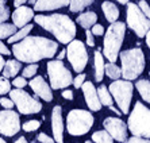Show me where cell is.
Instances as JSON below:
<instances>
[{"mask_svg": "<svg viewBox=\"0 0 150 143\" xmlns=\"http://www.w3.org/2000/svg\"><path fill=\"white\" fill-rule=\"evenodd\" d=\"M12 54L21 62L35 63L45 58L56 56L58 43L45 37H25L19 42L12 43Z\"/></svg>", "mask_w": 150, "mask_h": 143, "instance_id": "1", "label": "cell"}, {"mask_svg": "<svg viewBox=\"0 0 150 143\" xmlns=\"http://www.w3.org/2000/svg\"><path fill=\"white\" fill-rule=\"evenodd\" d=\"M37 25H39L46 31L52 32L59 43L68 45L76 37V25L68 15L52 14L37 15L33 18Z\"/></svg>", "mask_w": 150, "mask_h": 143, "instance_id": "2", "label": "cell"}, {"mask_svg": "<svg viewBox=\"0 0 150 143\" xmlns=\"http://www.w3.org/2000/svg\"><path fill=\"white\" fill-rule=\"evenodd\" d=\"M118 57H120V62H122L120 76H123V80H137L145 70V65H146L145 54L139 47L125 50L119 53Z\"/></svg>", "mask_w": 150, "mask_h": 143, "instance_id": "3", "label": "cell"}, {"mask_svg": "<svg viewBox=\"0 0 150 143\" xmlns=\"http://www.w3.org/2000/svg\"><path fill=\"white\" fill-rule=\"evenodd\" d=\"M126 34V25L123 22H112L110 27L107 28V32L104 35V47H103V54L110 62L115 63L118 56L120 53L123 39Z\"/></svg>", "mask_w": 150, "mask_h": 143, "instance_id": "4", "label": "cell"}, {"mask_svg": "<svg viewBox=\"0 0 150 143\" xmlns=\"http://www.w3.org/2000/svg\"><path fill=\"white\" fill-rule=\"evenodd\" d=\"M127 130L134 136L139 138H149L150 136V111L147 107L137 101L134 109L130 112L129 120H127Z\"/></svg>", "mask_w": 150, "mask_h": 143, "instance_id": "5", "label": "cell"}, {"mask_svg": "<svg viewBox=\"0 0 150 143\" xmlns=\"http://www.w3.org/2000/svg\"><path fill=\"white\" fill-rule=\"evenodd\" d=\"M95 119L89 111L84 109H72L67 116V130L70 135L81 136L91 130Z\"/></svg>", "mask_w": 150, "mask_h": 143, "instance_id": "6", "label": "cell"}, {"mask_svg": "<svg viewBox=\"0 0 150 143\" xmlns=\"http://www.w3.org/2000/svg\"><path fill=\"white\" fill-rule=\"evenodd\" d=\"M110 93L116 101L119 109L122 113L127 115L130 112V104H131V99H133V91L134 85L129 80H114V82L110 84L108 88Z\"/></svg>", "mask_w": 150, "mask_h": 143, "instance_id": "7", "label": "cell"}, {"mask_svg": "<svg viewBox=\"0 0 150 143\" xmlns=\"http://www.w3.org/2000/svg\"><path fill=\"white\" fill-rule=\"evenodd\" d=\"M46 69H47V74H49L50 88H53V89H64V88L69 87L72 84V81H73L72 73L64 65L61 59L49 61Z\"/></svg>", "mask_w": 150, "mask_h": 143, "instance_id": "8", "label": "cell"}, {"mask_svg": "<svg viewBox=\"0 0 150 143\" xmlns=\"http://www.w3.org/2000/svg\"><path fill=\"white\" fill-rule=\"evenodd\" d=\"M10 97L14 101V105H16L18 111L22 115H33L42 111V104L37 100V97H33L23 89L15 88L14 91H10Z\"/></svg>", "mask_w": 150, "mask_h": 143, "instance_id": "9", "label": "cell"}, {"mask_svg": "<svg viewBox=\"0 0 150 143\" xmlns=\"http://www.w3.org/2000/svg\"><path fill=\"white\" fill-rule=\"evenodd\" d=\"M65 51H67L65 57H68L70 65L73 66V70L76 73H81L88 63V51L85 49V45L79 39H72L68 43Z\"/></svg>", "mask_w": 150, "mask_h": 143, "instance_id": "10", "label": "cell"}, {"mask_svg": "<svg viewBox=\"0 0 150 143\" xmlns=\"http://www.w3.org/2000/svg\"><path fill=\"white\" fill-rule=\"evenodd\" d=\"M127 25L139 38H143L150 28L149 18L145 16L137 4L130 1L127 3Z\"/></svg>", "mask_w": 150, "mask_h": 143, "instance_id": "11", "label": "cell"}, {"mask_svg": "<svg viewBox=\"0 0 150 143\" xmlns=\"http://www.w3.org/2000/svg\"><path fill=\"white\" fill-rule=\"evenodd\" d=\"M19 131H21L19 113L11 109L0 111V134L6 136H14Z\"/></svg>", "mask_w": 150, "mask_h": 143, "instance_id": "12", "label": "cell"}, {"mask_svg": "<svg viewBox=\"0 0 150 143\" xmlns=\"http://www.w3.org/2000/svg\"><path fill=\"white\" fill-rule=\"evenodd\" d=\"M103 127L116 142H125L127 139V126L122 119L119 118H107L103 122Z\"/></svg>", "mask_w": 150, "mask_h": 143, "instance_id": "13", "label": "cell"}, {"mask_svg": "<svg viewBox=\"0 0 150 143\" xmlns=\"http://www.w3.org/2000/svg\"><path fill=\"white\" fill-rule=\"evenodd\" d=\"M52 130L54 142L64 143V120L61 105H56L52 112Z\"/></svg>", "mask_w": 150, "mask_h": 143, "instance_id": "14", "label": "cell"}, {"mask_svg": "<svg viewBox=\"0 0 150 143\" xmlns=\"http://www.w3.org/2000/svg\"><path fill=\"white\" fill-rule=\"evenodd\" d=\"M28 85L31 87V89L34 91L35 96H39L41 99H43L45 101H52L53 100V93L50 85L43 80L42 76L33 77V80L28 82Z\"/></svg>", "mask_w": 150, "mask_h": 143, "instance_id": "15", "label": "cell"}, {"mask_svg": "<svg viewBox=\"0 0 150 143\" xmlns=\"http://www.w3.org/2000/svg\"><path fill=\"white\" fill-rule=\"evenodd\" d=\"M80 88L83 89V93H84V97H85V103H87L88 108L91 109V111H100L101 104H100V101H99L98 92H96V88L93 87V84L84 81Z\"/></svg>", "mask_w": 150, "mask_h": 143, "instance_id": "16", "label": "cell"}, {"mask_svg": "<svg viewBox=\"0 0 150 143\" xmlns=\"http://www.w3.org/2000/svg\"><path fill=\"white\" fill-rule=\"evenodd\" d=\"M34 18V10L26 6H19L16 7V10L12 12V25L16 28H21L23 26H26L28 22Z\"/></svg>", "mask_w": 150, "mask_h": 143, "instance_id": "17", "label": "cell"}, {"mask_svg": "<svg viewBox=\"0 0 150 143\" xmlns=\"http://www.w3.org/2000/svg\"><path fill=\"white\" fill-rule=\"evenodd\" d=\"M34 11H54L69 6V0H35Z\"/></svg>", "mask_w": 150, "mask_h": 143, "instance_id": "18", "label": "cell"}, {"mask_svg": "<svg viewBox=\"0 0 150 143\" xmlns=\"http://www.w3.org/2000/svg\"><path fill=\"white\" fill-rule=\"evenodd\" d=\"M22 69V63L21 61L18 59H8L7 62H4V66L1 69L3 72V77L6 78H11V77H15Z\"/></svg>", "mask_w": 150, "mask_h": 143, "instance_id": "19", "label": "cell"}, {"mask_svg": "<svg viewBox=\"0 0 150 143\" xmlns=\"http://www.w3.org/2000/svg\"><path fill=\"white\" fill-rule=\"evenodd\" d=\"M76 22L81 26V27L88 30V28H91L92 26L98 22V15L95 14V12H92V11H87V12H83V14L79 15Z\"/></svg>", "mask_w": 150, "mask_h": 143, "instance_id": "20", "label": "cell"}, {"mask_svg": "<svg viewBox=\"0 0 150 143\" xmlns=\"http://www.w3.org/2000/svg\"><path fill=\"white\" fill-rule=\"evenodd\" d=\"M100 51V49L95 51V80L98 82H101L104 77V57Z\"/></svg>", "mask_w": 150, "mask_h": 143, "instance_id": "21", "label": "cell"}, {"mask_svg": "<svg viewBox=\"0 0 150 143\" xmlns=\"http://www.w3.org/2000/svg\"><path fill=\"white\" fill-rule=\"evenodd\" d=\"M101 8H103V12H104L105 19H107L110 23L118 20L119 10L114 3H111V1H104V3L101 4Z\"/></svg>", "mask_w": 150, "mask_h": 143, "instance_id": "22", "label": "cell"}, {"mask_svg": "<svg viewBox=\"0 0 150 143\" xmlns=\"http://www.w3.org/2000/svg\"><path fill=\"white\" fill-rule=\"evenodd\" d=\"M96 92H98V97L101 105H107V107L112 105V96L105 85H100L99 89H96Z\"/></svg>", "mask_w": 150, "mask_h": 143, "instance_id": "23", "label": "cell"}, {"mask_svg": "<svg viewBox=\"0 0 150 143\" xmlns=\"http://www.w3.org/2000/svg\"><path fill=\"white\" fill-rule=\"evenodd\" d=\"M135 87H137V89H138V92H139L141 97L146 101V103H149L150 101V82H149V80H138L135 82Z\"/></svg>", "mask_w": 150, "mask_h": 143, "instance_id": "24", "label": "cell"}, {"mask_svg": "<svg viewBox=\"0 0 150 143\" xmlns=\"http://www.w3.org/2000/svg\"><path fill=\"white\" fill-rule=\"evenodd\" d=\"M33 30V25H26L23 26V27H21V30L19 31H15L14 34L11 35L10 38H8V43H15V42H19L21 39H23L25 37H27L30 32H31Z\"/></svg>", "mask_w": 150, "mask_h": 143, "instance_id": "25", "label": "cell"}, {"mask_svg": "<svg viewBox=\"0 0 150 143\" xmlns=\"http://www.w3.org/2000/svg\"><path fill=\"white\" fill-rule=\"evenodd\" d=\"M92 3H95V0H69V8L72 12H80Z\"/></svg>", "mask_w": 150, "mask_h": 143, "instance_id": "26", "label": "cell"}, {"mask_svg": "<svg viewBox=\"0 0 150 143\" xmlns=\"http://www.w3.org/2000/svg\"><path fill=\"white\" fill-rule=\"evenodd\" d=\"M92 140L95 143H114V139L111 138L105 130H100V131H96L92 135Z\"/></svg>", "mask_w": 150, "mask_h": 143, "instance_id": "27", "label": "cell"}, {"mask_svg": "<svg viewBox=\"0 0 150 143\" xmlns=\"http://www.w3.org/2000/svg\"><path fill=\"white\" fill-rule=\"evenodd\" d=\"M104 73L111 80H118V78H120V68L116 66L115 63H112V62L107 63V65L104 63Z\"/></svg>", "mask_w": 150, "mask_h": 143, "instance_id": "28", "label": "cell"}, {"mask_svg": "<svg viewBox=\"0 0 150 143\" xmlns=\"http://www.w3.org/2000/svg\"><path fill=\"white\" fill-rule=\"evenodd\" d=\"M16 31V27L14 25H10V23H0V39H8L11 35Z\"/></svg>", "mask_w": 150, "mask_h": 143, "instance_id": "29", "label": "cell"}, {"mask_svg": "<svg viewBox=\"0 0 150 143\" xmlns=\"http://www.w3.org/2000/svg\"><path fill=\"white\" fill-rule=\"evenodd\" d=\"M10 18V8L7 7V0H0V23Z\"/></svg>", "mask_w": 150, "mask_h": 143, "instance_id": "30", "label": "cell"}, {"mask_svg": "<svg viewBox=\"0 0 150 143\" xmlns=\"http://www.w3.org/2000/svg\"><path fill=\"white\" fill-rule=\"evenodd\" d=\"M41 127V122L39 120H27V122L23 123V126L21 128H23L26 132H33L35 130H38Z\"/></svg>", "mask_w": 150, "mask_h": 143, "instance_id": "31", "label": "cell"}, {"mask_svg": "<svg viewBox=\"0 0 150 143\" xmlns=\"http://www.w3.org/2000/svg\"><path fill=\"white\" fill-rule=\"evenodd\" d=\"M37 70H38V63H30L23 69V77L25 78H30V77H34L37 74Z\"/></svg>", "mask_w": 150, "mask_h": 143, "instance_id": "32", "label": "cell"}, {"mask_svg": "<svg viewBox=\"0 0 150 143\" xmlns=\"http://www.w3.org/2000/svg\"><path fill=\"white\" fill-rule=\"evenodd\" d=\"M11 91V82L6 77H0V94H6Z\"/></svg>", "mask_w": 150, "mask_h": 143, "instance_id": "33", "label": "cell"}, {"mask_svg": "<svg viewBox=\"0 0 150 143\" xmlns=\"http://www.w3.org/2000/svg\"><path fill=\"white\" fill-rule=\"evenodd\" d=\"M12 85H14L15 88H25L26 85H27V81H26V78L23 76L21 77H14V81H12Z\"/></svg>", "mask_w": 150, "mask_h": 143, "instance_id": "34", "label": "cell"}, {"mask_svg": "<svg viewBox=\"0 0 150 143\" xmlns=\"http://www.w3.org/2000/svg\"><path fill=\"white\" fill-rule=\"evenodd\" d=\"M84 81H85V74H84V73H79V76H77L73 81H72V84H73V87L76 88V89H80V87L83 85Z\"/></svg>", "mask_w": 150, "mask_h": 143, "instance_id": "35", "label": "cell"}, {"mask_svg": "<svg viewBox=\"0 0 150 143\" xmlns=\"http://www.w3.org/2000/svg\"><path fill=\"white\" fill-rule=\"evenodd\" d=\"M137 6H138V7H139V10L142 11L143 14H145V16L146 18H149L150 16V8H149V4L146 3V1H145V0H141L139 3L137 4Z\"/></svg>", "mask_w": 150, "mask_h": 143, "instance_id": "36", "label": "cell"}, {"mask_svg": "<svg viewBox=\"0 0 150 143\" xmlns=\"http://www.w3.org/2000/svg\"><path fill=\"white\" fill-rule=\"evenodd\" d=\"M37 139H38V142H39V143H56L53 138H50V136L47 135V134H43V132L38 134Z\"/></svg>", "mask_w": 150, "mask_h": 143, "instance_id": "37", "label": "cell"}, {"mask_svg": "<svg viewBox=\"0 0 150 143\" xmlns=\"http://www.w3.org/2000/svg\"><path fill=\"white\" fill-rule=\"evenodd\" d=\"M122 143H150L147 138H139V136H134L133 138H129V139H126L125 142Z\"/></svg>", "mask_w": 150, "mask_h": 143, "instance_id": "38", "label": "cell"}, {"mask_svg": "<svg viewBox=\"0 0 150 143\" xmlns=\"http://www.w3.org/2000/svg\"><path fill=\"white\" fill-rule=\"evenodd\" d=\"M91 32L93 35H99V37H101V35L104 34V27L101 25H98V23H95L93 26L91 27Z\"/></svg>", "mask_w": 150, "mask_h": 143, "instance_id": "39", "label": "cell"}, {"mask_svg": "<svg viewBox=\"0 0 150 143\" xmlns=\"http://www.w3.org/2000/svg\"><path fill=\"white\" fill-rule=\"evenodd\" d=\"M0 105H1V107H4L6 109H11V108H14V101L11 100V99L1 97V99H0Z\"/></svg>", "mask_w": 150, "mask_h": 143, "instance_id": "40", "label": "cell"}, {"mask_svg": "<svg viewBox=\"0 0 150 143\" xmlns=\"http://www.w3.org/2000/svg\"><path fill=\"white\" fill-rule=\"evenodd\" d=\"M85 37H87V45L93 47L95 46V39H93V34L91 32V30L88 28L87 31H85Z\"/></svg>", "mask_w": 150, "mask_h": 143, "instance_id": "41", "label": "cell"}, {"mask_svg": "<svg viewBox=\"0 0 150 143\" xmlns=\"http://www.w3.org/2000/svg\"><path fill=\"white\" fill-rule=\"evenodd\" d=\"M0 56H11V51L7 46L0 41Z\"/></svg>", "mask_w": 150, "mask_h": 143, "instance_id": "42", "label": "cell"}, {"mask_svg": "<svg viewBox=\"0 0 150 143\" xmlns=\"http://www.w3.org/2000/svg\"><path fill=\"white\" fill-rule=\"evenodd\" d=\"M62 97L67 100H73V92L72 91H64L62 92Z\"/></svg>", "mask_w": 150, "mask_h": 143, "instance_id": "43", "label": "cell"}, {"mask_svg": "<svg viewBox=\"0 0 150 143\" xmlns=\"http://www.w3.org/2000/svg\"><path fill=\"white\" fill-rule=\"evenodd\" d=\"M27 0H14V6L15 7H19V6H23Z\"/></svg>", "mask_w": 150, "mask_h": 143, "instance_id": "44", "label": "cell"}, {"mask_svg": "<svg viewBox=\"0 0 150 143\" xmlns=\"http://www.w3.org/2000/svg\"><path fill=\"white\" fill-rule=\"evenodd\" d=\"M65 56H67V51H65V49H64V50H61V51H59L58 58H57V59H61V61H62V59L65 58Z\"/></svg>", "mask_w": 150, "mask_h": 143, "instance_id": "45", "label": "cell"}, {"mask_svg": "<svg viewBox=\"0 0 150 143\" xmlns=\"http://www.w3.org/2000/svg\"><path fill=\"white\" fill-rule=\"evenodd\" d=\"M14 143H28V142H27V139H26L25 136H21V138H18Z\"/></svg>", "mask_w": 150, "mask_h": 143, "instance_id": "46", "label": "cell"}, {"mask_svg": "<svg viewBox=\"0 0 150 143\" xmlns=\"http://www.w3.org/2000/svg\"><path fill=\"white\" fill-rule=\"evenodd\" d=\"M108 108H110V109H111V111H112V112H115L116 115H120V113H122V112H120V111H118V109H116V108H115V107H114V104H112V105H110Z\"/></svg>", "mask_w": 150, "mask_h": 143, "instance_id": "47", "label": "cell"}, {"mask_svg": "<svg viewBox=\"0 0 150 143\" xmlns=\"http://www.w3.org/2000/svg\"><path fill=\"white\" fill-rule=\"evenodd\" d=\"M145 37H146V45L147 46H150V34H149V31L145 34Z\"/></svg>", "mask_w": 150, "mask_h": 143, "instance_id": "48", "label": "cell"}, {"mask_svg": "<svg viewBox=\"0 0 150 143\" xmlns=\"http://www.w3.org/2000/svg\"><path fill=\"white\" fill-rule=\"evenodd\" d=\"M3 66H4V58L0 56V73H1V69H3Z\"/></svg>", "mask_w": 150, "mask_h": 143, "instance_id": "49", "label": "cell"}, {"mask_svg": "<svg viewBox=\"0 0 150 143\" xmlns=\"http://www.w3.org/2000/svg\"><path fill=\"white\" fill-rule=\"evenodd\" d=\"M118 1L120 4H127V3H129V0H118Z\"/></svg>", "mask_w": 150, "mask_h": 143, "instance_id": "50", "label": "cell"}, {"mask_svg": "<svg viewBox=\"0 0 150 143\" xmlns=\"http://www.w3.org/2000/svg\"><path fill=\"white\" fill-rule=\"evenodd\" d=\"M27 1H28L30 4H34V3H35V0H27Z\"/></svg>", "mask_w": 150, "mask_h": 143, "instance_id": "51", "label": "cell"}, {"mask_svg": "<svg viewBox=\"0 0 150 143\" xmlns=\"http://www.w3.org/2000/svg\"><path fill=\"white\" fill-rule=\"evenodd\" d=\"M0 143H7V142H6V140H4L3 138H0Z\"/></svg>", "mask_w": 150, "mask_h": 143, "instance_id": "52", "label": "cell"}, {"mask_svg": "<svg viewBox=\"0 0 150 143\" xmlns=\"http://www.w3.org/2000/svg\"><path fill=\"white\" fill-rule=\"evenodd\" d=\"M85 143H93V142H91V140H87V142H85Z\"/></svg>", "mask_w": 150, "mask_h": 143, "instance_id": "53", "label": "cell"}]
</instances>
